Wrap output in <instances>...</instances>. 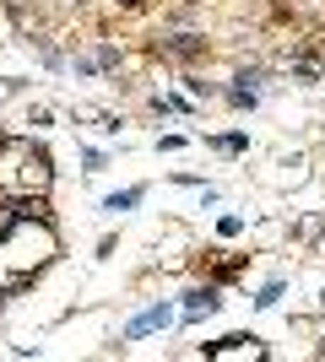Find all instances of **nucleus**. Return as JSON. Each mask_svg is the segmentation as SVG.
<instances>
[{"label": "nucleus", "mask_w": 325, "mask_h": 362, "mask_svg": "<svg viewBox=\"0 0 325 362\" xmlns=\"http://www.w3.org/2000/svg\"><path fill=\"white\" fill-rule=\"evenodd\" d=\"M217 308V292H190V303H185V314L195 319V314H212Z\"/></svg>", "instance_id": "3"}, {"label": "nucleus", "mask_w": 325, "mask_h": 362, "mask_svg": "<svg viewBox=\"0 0 325 362\" xmlns=\"http://www.w3.org/2000/svg\"><path fill=\"white\" fill-rule=\"evenodd\" d=\"M277 298H282V281H271V287H266L261 298H255V308H271V303H277Z\"/></svg>", "instance_id": "4"}, {"label": "nucleus", "mask_w": 325, "mask_h": 362, "mask_svg": "<svg viewBox=\"0 0 325 362\" xmlns=\"http://www.w3.org/2000/svg\"><path fill=\"white\" fill-rule=\"evenodd\" d=\"M169 319H173V308H147V314H141V319H130V325H125V341H141V335L163 330Z\"/></svg>", "instance_id": "1"}, {"label": "nucleus", "mask_w": 325, "mask_h": 362, "mask_svg": "<svg viewBox=\"0 0 325 362\" xmlns=\"http://www.w3.org/2000/svg\"><path fill=\"white\" fill-rule=\"evenodd\" d=\"M141 195H147V189H125V195H108V200H103V211H130V206H141Z\"/></svg>", "instance_id": "2"}]
</instances>
